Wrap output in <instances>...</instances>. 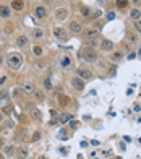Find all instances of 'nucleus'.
<instances>
[{
	"mask_svg": "<svg viewBox=\"0 0 141 159\" xmlns=\"http://www.w3.org/2000/svg\"><path fill=\"white\" fill-rule=\"evenodd\" d=\"M11 8L16 11H21L24 8V0H11Z\"/></svg>",
	"mask_w": 141,
	"mask_h": 159,
	"instance_id": "nucleus-14",
	"label": "nucleus"
},
{
	"mask_svg": "<svg viewBox=\"0 0 141 159\" xmlns=\"http://www.w3.org/2000/svg\"><path fill=\"white\" fill-rule=\"evenodd\" d=\"M7 83V76H0V86H3Z\"/></svg>",
	"mask_w": 141,
	"mask_h": 159,
	"instance_id": "nucleus-37",
	"label": "nucleus"
},
{
	"mask_svg": "<svg viewBox=\"0 0 141 159\" xmlns=\"http://www.w3.org/2000/svg\"><path fill=\"white\" fill-rule=\"evenodd\" d=\"M3 63V55H0V65Z\"/></svg>",
	"mask_w": 141,
	"mask_h": 159,
	"instance_id": "nucleus-44",
	"label": "nucleus"
},
{
	"mask_svg": "<svg viewBox=\"0 0 141 159\" xmlns=\"http://www.w3.org/2000/svg\"><path fill=\"white\" fill-rule=\"evenodd\" d=\"M128 2H130V0H115V5H117V8L123 10V8L128 7Z\"/></svg>",
	"mask_w": 141,
	"mask_h": 159,
	"instance_id": "nucleus-20",
	"label": "nucleus"
},
{
	"mask_svg": "<svg viewBox=\"0 0 141 159\" xmlns=\"http://www.w3.org/2000/svg\"><path fill=\"white\" fill-rule=\"evenodd\" d=\"M80 57L84 60V62H88V63H91V62H96L97 60V54H96V50L93 49V47H84V49H81L80 50Z\"/></svg>",
	"mask_w": 141,
	"mask_h": 159,
	"instance_id": "nucleus-2",
	"label": "nucleus"
},
{
	"mask_svg": "<svg viewBox=\"0 0 141 159\" xmlns=\"http://www.w3.org/2000/svg\"><path fill=\"white\" fill-rule=\"evenodd\" d=\"M51 117H57V112H55V111H51Z\"/></svg>",
	"mask_w": 141,
	"mask_h": 159,
	"instance_id": "nucleus-42",
	"label": "nucleus"
},
{
	"mask_svg": "<svg viewBox=\"0 0 141 159\" xmlns=\"http://www.w3.org/2000/svg\"><path fill=\"white\" fill-rule=\"evenodd\" d=\"M23 65V57H21L20 52H10L7 55V67L13 71H18Z\"/></svg>",
	"mask_w": 141,
	"mask_h": 159,
	"instance_id": "nucleus-1",
	"label": "nucleus"
},
{
	"mask_svg": "<svg viewBox=\"0 0 141 159\" xmlns=\"http://www.w3.org/2000/svg\"><path fill=\"white\" fill-rule=\"evenodd\" d=\"M15 146H13V144H7V146H5V156L7 157H11L13 154H15Z\"/></svg>",
	"mask_w": 141,
	"mask_h": 159,
	"instance_id": "nucleus-19",
	"label": "nucleus"
},
{
	"mask_svg": "<svg viewBox=\"0 0 141 159\" xmlns=\"http://www.w3.org/2000/svg\"><path fill=\"white\" fill-rule=\"evenodd\" d=\"M115 71H117V68H115V67H112L110 71H109V75H110V76H114V75H115Z\"/></svg>",
	"mask_w": 141,
	"mask_h": 159,
	"instance_id": "nucleus-38",
	"label": "nucleus"
},
{
	"mask_svg": "<svg viewBox=\"0 0 141 159\" xmlns=\"http://www.w3.org/2000/svg\"><path fill=\"white\" fill-rule=\"evenodd\" d=\"M96 44H97V42H96V39H88V47H96Z\"/></svg>",
	"mask_w": 141,
	"mask_h": 159,
	"instance_id": "nucleus-31",
	"label": "nucleus"
},
{
	"mask_svg": "<svg viewBox=\"0 0 141 159\" xmlns=\"http://www.w3.org/2000/svg\"><path fill=\"white\" fill-rule=\"evenodd\" d=\"M39 159H47V157H39Z\"/></svg>",
	"mask_w": 141,
	"mask_h": 159,
	"instance_id": "nucleus-47",
	"label": "nucleus"
},
{
	"mask_svg": "<svg viewBox=\"0 0 141 159\" xmlns=\"http://www.w3.org/2000/svg\"><path fill=\"white\" fill-rule=\"evenodd\" d=\"M0 159H5V156H3L2 153H0Z\"/></svg>",
	"mask_w": 141,
	"mask_h": 159,
	"instance_id": "nucleus-46",
	"label": "nucleus"
},
{
	"mask_svg": "<svg viewBox=\"0 0 141 159\" xmlns=\"http://www.w3.org/2000/svg\"><path fill=\"white\" fill-rule=\"evenodd\" d=\"M34 15H36V18H39V20H44L47 16V8L42 7V5H39V7L34 8Z\"/></svg>",
	"mask_w": 141,
	"mask_h": 159,
	"instance_id": "nucleus-9",
	"label": "nucleus"
},
{
	"mask_svg": "<svg viewBox=\"0 0 141 159\" xmlns=\"http://www.w3.org/2000/svg\"><path fill=\"white\" fill-rule=\"evenodd\" d=\"M114 18H115V13L114 11H109L107 13V20H114Z\"/></svg>",
	"mask_w": 141,
	"mask_h": 159,
	"instance_id": "nucleus-35",
	"label": "nucleus"
},
{
	"mask_svg": "<svg viewBox=\"0 0 141 159\" xmlns=\"http://www.w3.org/2000/svg\"><path fill=\"white\" fill-rule=\"evenodd\" d=\"M99 46H101V49L104 50V52H112V50H114V42L109 41V39H102L99 42Z\"/></svg>",
	"mask_w": 141,
	"mask_h": 159,
	"instance_id": "nucleus-7",
	"label": "nucleus"
},
{
	"mask_svg": "<svg viewBox=\"0 0 141 159\" xmlns=\"http://www.w3.org/2000/svg\"><path fill=\"white\" fill-rule=\"evenodd\" d=\"M54 36L59 41H68V33L63 30V28H60V26H55L54 28Z\"/></svg>",
	"mask_w": 141,
	"mask_h": 159,
	"instance_id": "nucleus-4",
	"label": "nucleus"
},
{
	"mask_svg": "<svg viewBox=\"0 0 141 159\" xmlns=\"http://www.w3.org/2000/svg\"><path fill=\"white\" fill-rule=\"evenodd\" d=\"M135 28H136V31H139V33H141V20L135 21Z\"/></svg>",
	"mask_w": 141,
	"mask_h": 159,
	"instance_id": "nucleus-33",
	"label": "nucleus"
},
{
	"mask_svg": "<svg viewBox=\"0 0 141 159\" xmlns=\"http://www.w3.org/2000/svg\"><path fill=\"white\" fill-rule=\"evenodd\" d=\"M84 38L88 39H97L99 38V30H96V28H88L86 31H84Z\"/></svg>",
	"mask_w": 141,
	"mask_h": 159,
	"instance_id": "nucleus-5",
	"label": "nucleus"
},
{
	"mask_svg": "<svg viewBox=\"0 0 141 159\" xmlns=\"http://www.w3.org/2000/svg\"><path fill=\"white\" fill-rule=\"evenodd\" d=\"M26 156H28V149H26V148H20V149H18V157H20V159H24Z\"/></svg>",
	"mask_w": 141,
	"mask_h": 159,
	"instance_id": "nucleus-24",
	"label": "nucleus"
},
{
	"mask_svg": "<svg viewBox=\"0 0 141 159\" xmlns=\"http://www.w3.org/2000/svg\"><path fill=\"white\" fill-rule=\"evenodd\" d=\"M20 89L24 96H33L34 93H36V86H34L33 81H23L20 84Z\"/></svg>",
	"mask_w": 141,
	"mask_h": 159,
	"instance_id": "nucleus-3",
	"label": "nucleus"
},
{
	"mask_svg": "<svg viewBox=\"0 0 141 159\" xmlns=\"http://www.w3.org/2000/svg\"><path fill=\"white\" fill-rule=\"evenodd\" d=\"M36 67H37V68H39V70H46V68H47V65H46V63H44V62H39V63H37V65H36Z\"/></svg>",
	"mask_w": 141,
	"mask_h": 159,
	"instance_id": "nucleus-32",
	"label": "nucleus"
},
{
	"mask_svg": "<svg viewBox=\"0 0 141 159\" xmlns=\"http://www.w3.org/2000/svg\"><path fill=\"white\" fill-rule=\"evenodd\" d=\"M68 28H70V33H73V34H80L83 31V26H81L80 21H72Z\"/></svg>",
	"mask_w": 141,
	"mask_h": 159,
	"instance_id": "nucleus-11",
	"label": "nucleus"
},
{
	"mask_svg": "<svg viewBox=\"0 0 141 159\" xmlns=\"http://www.w3.org/2000/svg\"><path fill=\"white\" fill-rule=\"evenodd\" d=\"M41 136H42L41 132H34V135H33V138H31V140H33V141H39V140H41Z\"/></svg>",
	"mask_w": 141,
	"mask_h": 159,
	"instance_id": "nucleus-30",
	"label": "nucleus"
},
{
	"mask_svg": "<svg viewBox=\"0 0 141 159\" xmlns=\"http://www.w3.org/2000/svg\"><path fill=\"white\" fill-rule=\"evenodd\" d=\"M72 119H73L72 114H60L59 115V122H60V124H67V122H70Z\"/></svg>",
	"mask_w": 141,
	"mask_h": 159,
	"instance_id": "nucleus-18",
	"label": "nucleus"
},
{
	"mask_svg": "<svg viewBox=\"0 0 141 159\" xmlns=\"http://www.w3.org/2000/svg\"><path fill=\"white\" fill-rule=\"evenodd\" d=\"M33 54L36 55V57H41L42 54H44V49H42L41 46H37V44H36V46L33 47Z\"/></svg>",
	"mask_w": 141,
	"mask_h": 159,
	"instance_id": "nucleus-21",
	"label": "nucleus"
},
{
	"mask_svg": "<svg viewBox=\"0 0 141 159\" xmlns=\"http://www.w3.org/2000/svg\"><path fill=\"white\" fill-rule=\"evenodd\" d=\"M34 94H36V98L41 101V99H44V94H42V93L41 91H36V93H34Z\"/></svg>",
	"mask_w": 141,
	"mask_h": 159,
	"instance_id": "nucleus-34",
	"label": "nucleus"
},
{
	"mask_svg": "<svg viewBox=\"0 0 141 159\" xmlns=\"http://www.w3.org/2000/svg\"><path fill=\"white\" fill-rule=\"evenodd\" d=\"M72 65H73V62H72V59H70L68 55H63L60 59V67L62 68H72Z\"/></svg>",
	"mask_w": 141,
	"mask_h": 159,
	"instance_id": "nucleus-12",
	"label": "nucleus"
},
{
	"mask_svg": "<svg viewBox=\"0 0 141 159\" xmlns=\"http://www.w3.org/2000/svg\"><path fill=\"white\" fill-rule=\"evenodd\" d=\"M70 125H72V128H76V122H73V120H70Z\"/></svg>",
	"mask_w": 141,
	"mask_h": 159,
	"instance_id": "nucleus-41",
	"label": "nucleus"
},
{
	"mask_svg": "<svg viewBox=\"0 0 141 159\" xmlns=\"http://www.w3.org/2000/svg\"><path fill=\"white\" fill-rule=\"evenodd\" d=\"M44 88H46L47 91H51V89L54 88V84H52V80H51V76H47V78L44 80Z\"/></svg>",
	"mask_w": 141,
	"mask_h": 159,
	"instance_id": "nucleus-22",
	"label": "nucleus"
},
{
	"mask_svg": "<svg viewBox=\"0 0 141 159\" xmlns=\"http://www.w3.org/2000/svg\"><path fill=\"white\" fill-rule=\"evenodd\" d=\"M8 91H0V101H7L8 99Z\"/></svg>",
	"mask_w": 141,
	"mask_h": 159,
	"instance_id": "nucleus-29",
	"label": "nucleus"
},
{
	"mask_svg": "<svg viewBox=\"0 0 141 159\" xmlns=\"http://www.w3.org/2000/svg\"><path fill=\"white\" fill-rule=\"evenodd\" d=\"M3 112H5V114H10V112H11V107H10V106H5V107H3Z\"/></svg>",
	"mask_w": 141,
	"mask_h": 159,
	"instance_id": "nucleus-36",
	"label": "nucleus"
},
{
	"mask_svg": "<svg viewBox=\"0 0 141 159\" xmlns=\"http://www.w3.org/2000/svg\"><path fill=\"white\" fill-rule=\"evenodd\" d=\"M68 101H70V99H68L67 96H63V94L59 96V102H60L62 106H67V104H68Z\"/></svg>",
	"mask_w": 141,
	"mask_h": 159,
	"instance_id": "nucleus-27",
	"label": "nucleus"
},
{
	"mask_svg": "<svg viewBox=\"0 0 141 159\" xmlns=\"http://www.w3.org/2000/svg\"><path fill=\"white\" fill-rule=\"evenodd\" d=\"M33 39L34 41H42L44 39V31H42V28H36V30H33Z\"/></svg>",
	"mask_w": 141,
	"mask_h": 159,
	"instance_id": "nucleus-13",
	"label": "nucleus"
},
{
	"mask_svg": "<svg viewBox=\"0 0 141 159\" xmlns=\"http://www.w3.org/2000/svg\"><path fill=\"white\" fill-rule=\"evenodd\" d=\"M63 2H68V0H63Z\"/></svg>",
	"mask_w": 141,
	"mask_h": 159,
	"instance_id": "nucleus-48",
	"label": "nucleus"
},
{
	"mask_svg": "<svg viewBox=\"0 0 141 159\" xmlns=\"http://www.w3.org/2000/svg\"><path fill=\"white\" fill-rule=\"evenodd\" d=\"M3 119H5V117H3V114L0 112V124H2V122H3Z\"/></svg>",
	"mask_w": 141,
	"mask_h": 159,
	"instance_id": "nucleus-43",
	"label": "nucleus"
},
{
	"mask_svg": "<svg viewBox=\"0 0 141 159\" xmlns=\"http://www.w3.org/2000/svg\"><path fill=\"white\" fill-rule=\"evenodd\" d=\"M91 144H93V146H99V141H96V140H93V141H91Z\"/></svg>",
	"mask_w": 141,
	"mask_h": 159,
	"instance_id": "nucleus-39",
	"label": "nucleus"
},
{
	"mask_svg": "<svg viewBox=\"0 0 141 159\" xmlns=\"http://www.w3.org/2000/svg\"><path fill=\"white\" fill-rule=\"evenodd\" d=\"M16 46L18 47H26L28 46V38L26 36H18L16 38Z\"/></svg>",
	"mask_w": 141,
	"mask_h": 159,
	"instance_id": "nucleus-17",
	"label": "nucleus"
},
{
	"mask_svg": "<svg viewBox=\"0 0 141 159\" xmlns=\"http://www.w3.org/2000/svg\"><path fill=\"white\" fill-rule=\"evenodd\" d=\"M2 146H3V140H2V138H0V148H2Z\"/></svg>",
	"mask_w": 141,
	"mask_h": 159,
	"instance_id": "nucleus-45",
	"label": "nucleus"
},
{
	"mask_svg": "<svg viewBox=\"0 0 141 159\" xmlns=\"http://www.w3.org/2000/svg\"><path fill=\"white\" fill-rule=\"evenodd\" d=\"M72 86L78 91H83L84 89V80H81L80 76H73L72 78Z\"/></svg>",
	"mask_w": 141,
	"mask_h": 159,
	"instance_id": "nucleus-6",
	"label": "nucleus"
},
{
	"mask_svg": "<svg viewBox=\"0 0 141 159\" xmlns=\"http://www.w3.org/2000/svg\"><path fill=\"white\" fill-rule=\"evenodd\" d=\"M11 15V10H10V7H7V5H0V18H8Z\"/></svg>",
	"mask_w": 141,
	"mask_h": 159,
	"instance_id": "nucleus-15",
	"label": "nucleus"
},
{
	"mask_svg": "<svg viewBox=\"0 0 141 159\" xmlns=\"http://www.w3.org/2000/svg\"><path fill=\"white\" fill-rule=\"evenodd\" d=\"M122 57H123V54L120 52V50H117L115 54H112V60H114V62H117V60H120Z\"/></svg>",
	"mask_w": 141,
	"mask_h": 159,
	"instance_id": "nucleus-26",
	"label": "nucleus"
},
{
	"mask_svg": "<svg viewBox=\"0 0 141 159\" xmlns=\"http://www.w3.org/2000/svg\"><path fill=\"white\" fill-rule=\"evenodd\" d=\"M80 11H81V15H83V16H86V18L89 16V13H91V10L88 8V7H81V10H80Z\"/></svg>",
	"mask_w": 141,
	"mask_h": 159,
	"instance_id": "nucleus-28",
	"label": "nucleus"
},
{
	"mask_svg": "<svg viewBox=\"0 0 141 159\" xmlns=\"http://www.w3.org/2000/svg\"><path fill=\"white\" fill-rule=\"evenodd\" d=\"M0 28H2V26H0Z\"/></svg>",
	"mask_w": 141,
	"mask_h": 159,
	"instance_id": "nucleus-49",
	"label": "nucleus"
},
{
	"mask_svg": "<svg viewBox=\"0 0 141 159\" xmlns=\"http://www.w3.org/2000/svg\"><path fill=\"white\" fill-rule=\"evenodd\" d=\"M126 41H128L130 42V44H135V42L138 41V38H136V34H128V36H126Z\"/></svg>",
	"mask_w": 141,
	"mask_h": 159,
	"instance_id": "nucleus-25",
	"label": "nucleus"
},
{
	"mask_svg": "<svg viewBox=\"0 0 141 159\" xmlns=\"http://www.w3.org/2000/svg\"><path fill=\"white\" fill-rule=\"evenodd\" d=\"M130 18H131L133 21L141 20V11H139L138 8H131V10H130Z\"/></svg>",
	"mask_w": 141,
	"mask_h": 159,
	"instance_id": "nucleus-16",
	"label": "nucleus"
},
{
	"mask_svg": "<svg viewBox=\"0 0 141 159\" xmlns=\"http://www.w3.org/2000/svg\"><path fill=\"white\" fill-rule=\"evenodd\" d=\"M76 75H78L81 80H93V71L91 70H86V68H80L78 71H76Z\"/></svg>",
	"mask_w": 141,
	"mask_h": 159,
	"instance_id": "nucleus-8",
	"label": "nucleus"
},
{
	"mask_svg": "<svg viewBox=\"0 0 141 159\" xmlns=\"http://www.w3.org/2000/svg\"><path fill=\"white\" fill-rule=\"evenodd\" d=\"M130 2H133L135 5H141V0H130Z\"/></svg>",
	"mask_w": 141,
	"mask_h": 159,
	"instance_id": "nucleus-40",
	"label": "nucleus"
},
{
	"mask_svg": "<svg viewBox=\"0 0 141 159\" xmlns=\"http://www.w3.org/2000/svg\"><path fill=\"white\" fill-rule=\"evenodd\" d=\"M31 117H33L34 120H41L42 114H41V111H37V109H33V111H31Z\"/></svg>",
	"mask_w": 141,
	"mask_h": 159,
	"instance_id": "nucleus-23",
	"label": "nucleus"
},
{
	"mask_svg": "<svg viewBox=\"0 0 141 159\" xmlns=\"http://www.w3.org/2000/svg\"><path fill=\"white\" fill-rule=\"evenodd\" d=\"M68 18V10L67 8H57L55 10V20L57 21H63Z\"/></svg>",
	"mask_w": 141,
	"mask_h": 159,
	"instance_id": "nucleus-10",
	"label": "nucleus"
}]
</instances>
